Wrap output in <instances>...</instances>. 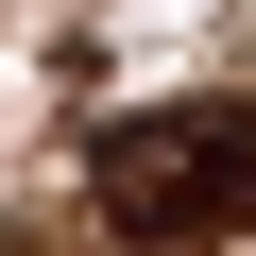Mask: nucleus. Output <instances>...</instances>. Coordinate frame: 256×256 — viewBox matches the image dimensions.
<instances>
[{"mask_svg": "<svg viewBox=\"0 0 256 256\" xmlns=\"http://www.w3.org/2000/svg\"><path fill=\"white\" fill-rule=\"evenodd\" d=\"M86 205H102V239H137V256L239 239L256 222V102H137L86 154Z\"/></svg>", "mask_w": 256, "mask_h": 256, "instance_id": "obj_1", "label": "nucleus"}]
</instances>
